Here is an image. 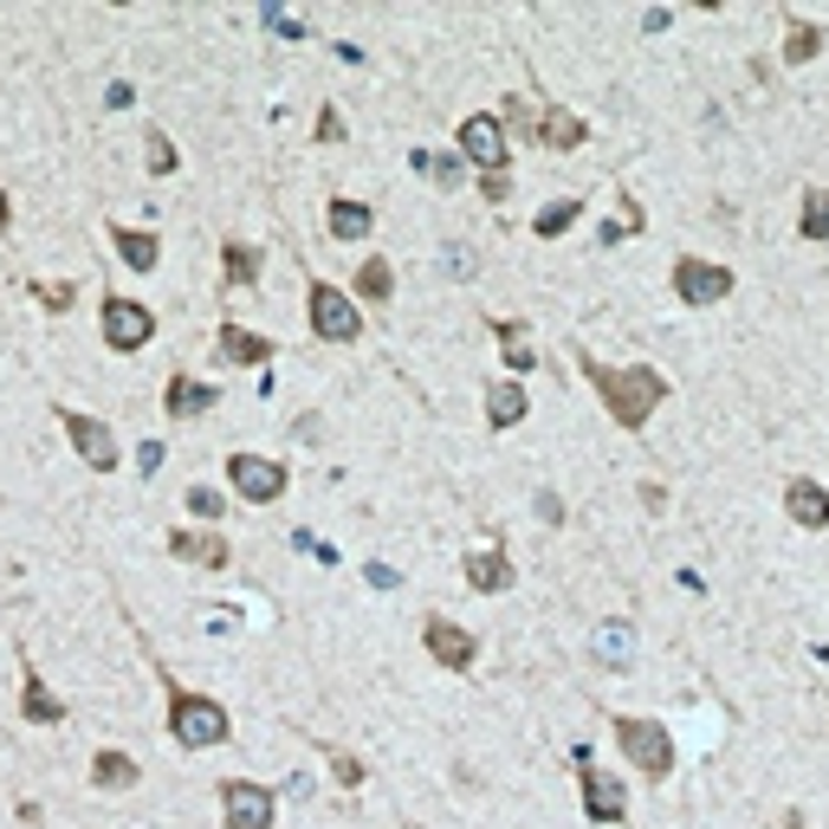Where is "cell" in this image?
Segmentation results:
<instances>
[{
    "mask_svg": "<svg viewBox=\"0 0 829 829\" xmlns=\"http://www.w3.org/2000/svg\"><path fill=\"white\" fill-rule=\"evenodd\" d=\"M156 338V311L137 298H104V344L111 350H143Z\"/></svg>",
    "mask_w": 829,
    "mask_h": 829,
    "instance_id": "cell-8",
    "label": "cell"
},
{
    "mask_svg": "<svg viewBox=\"0 0 829 829\" xmlns=\"http://www.w3.org/2000/svg\"><path fill=\"white\" fill-rule=\"evenodd\" d=\"M512 577H519V570H512V564H506V557H499V552H480V557H467V583H474V590H486V597H499V590H512Z\"/></svg>",
    "mask_w": 829,
    "mask_h": 829,
    "instance_id": "cell-18",
    "label": "cell"
},
{
    "mask_svg": "<svg viewBox=\"0 0 829 829\" xmlns=\"http://www.w3.org/2000/svg\"><path fill=\"white\" fill-rule=\"evenodd\" d=\"M628 655H635V635H628V622H597V661L603 668H628Z\"/></svg>",
    "mask_w": 829,
    "mask_h": 829,
    "instance_id": "cell-19",
    "label": "cell"
},
{
    "mask_svg": "<svg viewBox=\"0 0 829 829\" xmlns=\"http://www.w3.org/2000/svg\"><path fill=\"white\" fill-rule=\"evenodd\" d=\"M616 746L641 777H668L674 771V733L655 726V719H616Z\"/></svg>",
    "mask_w": 829,
    "mask_h": 829,
    "instance_id": "cell-3",
    "label": "cell"
},
{
    "mask_svg": "<svg viewBox=\"0 0 829 829\" xmlns=\"http://www.w3.org/2000/svg\"><path fill=\"white\" fill-rule=\"evenodd\" d=\"M338 784H363V764H356V759H338Z\"/></svg>",
    "mask_w": 829,
    "mask_h": 829,
    "instance_id": "cell-38",
    "label": "cell"
},
{
    "mask_svg": "<svg viewBox=\"0 0 829 829\" xmlns=\"http://www.w3.org/2000/svg\"><path fill=\"white\" fill-rule=\"evenodd\" d=\"M169 733H175V746H189V752L220 746V739H227V706H220V700H207V693L175 688V693H169Z\"/></svg>",
    "mask_w": 829,
    "mask_h": 829,
    "instance_id": "cell-2",
    "label": "cell"
},
{
    "mask_svg": "<svg viewBox=\"0 0 829 829\" xmlns=\"http://www.w3.org/2000/svg\"><path fill=\"white\" fill-rule=\"evenodd\" d=\"M486 414H492V428H519L525 421V389L519 383H492L486 389Z\"/></svg>",
    "mask_w": 829,
    "mask_h": 829,
    "instance_id": "cell-23",
    "label": "cell"
},
{
    "mask_svg": "<svg viewBox=\"0 0 829 829\" xmlns=\"http://www.w3.org/2000/svg\"><path fill=\"white\" fill-rule=\"evenodd\" d=\"M214 350H220V363H240V370H253V363H266V356H273V344H266V338H253V331H247V325H234V318L220 325Z\"/></svg>",
    "mask_w": 829,
    "mask_h": 829,
    "instance_id": "cell-14",
    "label": "cell"
},
{
    "mask_svg": "<svg viewBox=\"0 0 829 829\" xmlns=\"http://www.w3.org/2000/svg\"><path fill=\"white\" fill-rule=\"evenodd\" d=\"M421 641H428V655L447 668V674H467L474 668V635L461 628V622L447 616H428V628H421Z\"/></svg>",
    "mask_w": 829,
    "mask_h": 829,
    "instance_id": "cell-11",
    "label": "cell"
},
{
    "mask_svg": "<svg viewBox=\"0 0 829 829\" xmlns=\"http://www.w3.org/2000/svg\"><path fill=\"white\" fill-rule=\"evenodd\" d=\"M409 162L421 169V175H428V182H434V189H461V182H467V156H441V149H414Z\"/></svg>",
    "mask_w": 829,
    "mask_h": 829,
    "instance_id": "cell-17",
    "label": "cell"
},
{
    "mask_svg": "<svg viewBox=\"0 0 829 829\" xmlns=\"http://www.w3.org/2000/svg\"><path fill=\"white\" fill-rule=\"evenodd\" d=\"M784 512H791L804 532H824L829 525V492L817 480H791L784 486Z\"/></svg>",
    "mask_w": 829,
    "mask_h": 829,
    "instance_id": "cell-13",
    "label": "cell"
},
{
    "mask_svg": "<svg viewBox=\"0 0 829 829\" xmlns=\"http://www.w3.org/2000/svg\"><path fill=\"white\" fill-rule=\"evenodd\" d=\"M499 338H506V363H512V370H519V376H525V370H532V363H538V356H532V350H525V338H519V325H499Z\"/></svg>",
    "mask_w": 829,
    "mask_h": 829,
    "instance_id": "cell-32",
    "label": "cell"
},
{
    "mask_svg": "<svg viewBox=\"0 0 829 829\" xmlns=\"http://www.w3.org/2000/svg\"><path fill=\"white\" fill-rule=\"evenodd\" d=\"M545 143H557V149H577V143H583V124H577L570 111H552V117H545Z\"/></svg>",
    "mask_w": 829,
    "mask_h": 829,
    "instance_id": "cell-29",
    "label": "cell"
},
{
    "mask_svg": "<svg viewBox=\"0 0 829 829\" xmlns=\"http://www.w3.org/2000/svg\"><path fill=\"white\" fill-rule=\"evenodd\" d=\"M266 26H273V33H285V39H298V33H305V26H298L292 13H279V7H266Z\"/></svg>",
    "mask_w": 829,
    "mask_h": 829,
    "instance_id": "cell-34",
    "label": "cell"
},
{
    "mask_svg": "<svg viewBox=\"0 0 829 829\" xmlns=\"http://www.w3.org/2000/svg\"><path fill=\"white\" fill-rule=\"evenodd\" d=\"M0 227H7V195H0Z\"/></svg>",
    "mask_w": 829,
    "mask_h": 829,
    "instance_id": "cell-39",
    "label": "cell"
},
{
    "mask_svg": "<svg viewBox=\"0 0 829 829\" xmlns=\"http://www.w3.org/2000/svg\"><path fill=\"white\" fill-rule=\"evenodd\" d=\"M797 227H804V240H829V195L824 189L804 195V220H797Z\"/></svg>",
    "mask_w": 829,
    "mask_h": 829,
    "instance_id": "cell-27",
    "label": "cell"
},
{
    "mask_svg": "<svg viewBox=\"0 0 829 829\" xmlns=\"http://www.w3.org/2000/svg\"><path fill=\"white\" fill-rule=\"evenodd\" d=\"M91 777H98L104 791H130V784H137V759H130V752H98Z\"/></svg>",
    "mask_w": 829,
    "mask_h": 829,
    "instance_id": "cell-24",
    "label": "cell"
},
{
    "mask_svg": "<svg viewBox=\"0 0 829 829\" xmlns=\"http://www.w3.org/2000/svg\"><path fill=\"white\" fill-rule=\"evenodd\" d=\"M220 260H227V285H253V279H260V253H253L247 240H227Z\"/></svg>",
    "mask_w": 829,
    "mask_h": 829,
    "instance_id": "cell-25",
    "label": "cell"
},
{
    "mask_svg": "<svg viewBox=\"0 0 829 829\" xmlns=\"http://www.w3.org/2000/svg\"><path fill=\"white\" fill-rule=\"evenodd\" d=\"M817 46H824V33H817L810 20H797V26H791V39H784V59H791V66H804V59H817Z\"/></svg>",
    "mask_w": 829,
    "mask_h": 829,
    "instance_id": "cell-28",
    "label": "cell"
},
{
    "mask_svg": "<svg viewBox=\"0 0 829 829\" xmlns=\"http://www.w3.org/2000/svg\"><path fill=\"white\" fill-rule=\"evenodd\" d=\"M356 292L383 305V298L396 292V273H389V260H363V266H356Z\"/></svg>",
    "mask_w": 829,
    "mask_h": 829,
    "instance_id": "cell-26",
    "label": "cell"
},
{
    "mask_svg": "<svg viewBox=\"0 0 829 829\" xmlns=\"http://www.w3.org/2000/svg\"><path fill=\"white\" fill-rule=\"evenodd\" d=\"M227 480H234V492H240L247 506H273L279 492H285V467L266 461V454H234V461H227Z\"/></svg>",
    "mask_w": 829,
    "mask_h": 829,
    "instance_id": "cell-6",
    "label": "cell"
},
{
    "mask_svg": "<svg viewBox=\"0 0 829 829\" xmlns=\"http://www.w3.org/2000/svg\"><path fill=\"white\" fill-rule=\"evenodd\" d=\"M189 512H195V519H220V512H227V499H220L214 486H189Z\"/></svg>",
    "mask_w": 829,
    "mask_h": 829,
    "instance_id": "cell-33",
    "label": "cell"
},
{
    "mask_svg": "<svg viewBox=\"0 0 829 829\" xmlns=\"http://www.w3.org/2000/svg\"><path fill=\"white\" fill-rule=\"evenodd\" d=\"M162 409H169V414H207V409H214V389L195 383V376H175V383H169V396H162Z\"/></svg>",
    "mask_w": 829,
    "mask_h": 829,
    "instance_id": "cell-21",
    "label": "cell"
},
{
    "mask_svg": "<svg viewBox=\"0 0 829 829\" xmlns=\"http://www.w3.org/2000/svg\"><path fill=\"white\" fill-rule=\"evenodd\" d=\"M20 706H26V719H33V726H59V719H66V706H59V693L46 688L39 674H26V693H20Z\"/></svg>",
    "mask_w": 829,
    "mask_h": 829,
    "instance_id": "cell-20",
    "label": "cell"
},
{
    "mask_svg": "<svg viewBox=\"0 0 829 829\" xmlns=\"http://www.w3.org/2000/svg\"><path fill=\"white\" fill-rule=\"evenodd\" d=\"M305 311H311V331L331 338V344H350V338L363 331V311L350 305L338 285H311V292H305Z\"/></svg>",
    "mask_w": 829,
    "mask_h": 829,
    "instance_id": "cell-4",
    "label": "cell"
},
{
    "mask_svg": "<svg viewBox=\"0 0 829 829\" xmlns=\"http://www.w3.org/2000/svg\"><path fill=\"white\" fill-rule=\"evenodd\" d=\"M325 220H331V240H363L376 214H370V207H363V202H350V195H338V202H331V214H325Z\"/></svg>",
    "mask_w": 829,
    "mask_h": 829,
    "instance_id": "cell-22",
    "label": "cell"
},
{
    "mask_svg": "<svg viewBox=\"0 0 829 829\" xmlns=\"http://www.w3.org/2000/svg\"><path fill=\"white\" fill-rule=\"evenodd\" d=\"M169 552L189 557V564H202V570H220V564H227V538H220V532H175Z\"/></svg>",
    "mask_w": 829,
    "mask_h": 829,
    "instance_id": "cell-16",
    "label": "cell"
},
{
    "mask_svg": "<svg viewBox=\"0 0 829 829\" xmlns=\"http://www.w3.org/2000/svg\"><path fill=\"white\" fill-rule=\"evenodd\" d=\"M590 383L603 389V402H610V414H616L622 428H641L648 414L668 402V376H661V370H648V363H622V370L590 363Z\"/></svg>",
    "mask_w": 829,
    "mask_h": 829,
    "instance_id": "cell-1",
    "label": "cell"
},
{
    "mask_svg": "<svg viewBox=\"0 0 829 829\" xmlns=\"http://www.w3.org/2000/svg\"><path fill=\"white\" fill-rule=\"evenodd\" d=\"M733 292V273L726 266H713V260H674V298L693 305V311H706V305H719Z\"/></svg>",
    "mask_w": 829,
    "mask_h": 829,
    "instance_id": "cell-7",
    "label": "cell"
},
{
    "mask_svg": "<svg viewBox=\"0 0 829 829\" xmlns=\"http://www.w3.org/2000/svg\"><path fill=\"white\" fill-rule=\"evenodd\" d=\"M461 149H467V162H474V169H486V175H506V156H512V149H506V124H499V117H461Z\"/></svg>",
    "mask_w": 829,
    "mask_h": 829,
    "instance_id": "cell-10",
    "label": "cell"
},
{
    "mask_svg": "<svg viewBox=\"0 0 829 829\" xmlns=\"http://www.w3.org/2000/svg\"><path fill=\"white\" fill-rule=\"evenodd\" d=\"M577 207H583V202H552V207H545V214H538V220H532V227H538L545 240H557V234H564V227L577 220Z\"/></svg>",
    "mask_w": 829,
    "mask_h": 829,
    "instance_id": "cell-30",
    "label": "cell"
},
{
    "mask_svg": "<svg viewBox=\"0 0 829 829\" xmlns=\"http://www.w3.org/2000/svg\"><path fill=\"white\" fill-rule=\"evenodd\" d=\"M363 577H370V583H376V590H396V583H402V577H396V570H389V564H370V570H363Z\"/></svg>",
    "mask_w": 829,
    "mask_h": 829,
    "instance_id": "cell-36",
    "label": "cell"
},
{
    "mask_svg": "<svg viewBox=\"0 0 829 829\" xmlns=\"http://www.w3.org/2000/svg\"><path fill=\"white\" fill-rule=\"evenodd\" d=\"M538 519H545V525L564 519V499H557V492H538Z\"/></svg>",
    "mask_w": 829,
    "mask_h": 829,
    "instance_id": "cell-35",
    "label": "cell"
},
{
    "mask_svg": "<svg viewBox=\"0 0 829 829\" xmlns=\"http://www.w3.org/2000/svg\"><path fill=\"white\" fill-rule=\"evenodd\" d=\"M220 817H227V829H273V791L247 784V777H227L220 784Z\"/></svg>",
    "mask_w": 829,
    "mask_h": 829,
    "instance_id": "cell-5",
    "label": "cell"
},
{
    "mask_svg": "<svg viewBox=\"0 0 829 829\" xmlns=\"http://www.w3.org/2000/svg\"><path fill=\"white\" fill-rule=\"evenodd\" d=\"M137 461H143V474H156V467H162V441H143Z\"/></svg>",
    "mask_w": 829,
    "mask_h": 829,
    "instance_id": "cell-37",
    "label": "cell"
},
{
    "mask_svg": "<svg viewBox=\"0 0 829 829\" xmlns=\"http://www.w3.org/2000/svg\"><path fill=\"white\" fill-rule=\"evenodd\" d=\"M59 421H66V434H71V447H78V461H84V467H98V474H111V467H117V441H111V428H104L98 414L59 409Z\"/></svg>",
    "mask_w": 829,
    "mask_h": 829,
    "instance_id": "cell-9",
    "label": "cell"
},
{
    "mask_svg": "<svg viewBox=\"0 0 829 829\" xmlns=\"http://www.w3.org/2000/svg\"><path fill=\"white\" fill-rule=\"evenodd\" d=\"M111 247H117V260H124L130 273H149V266L162 260L156 234H143V227H111Z\"/></svg>",
    "mask_w": 829,
    "mask_h": 829,
    "instance_id": "cell-15",
    "label": "cell"
},
{
    "mask_svg": "<svg viewBox=\"0 0 829 829\" xmlns=\"http://www.w3.org/2000/svg\"><path fill=\"white\" fill-rule=\"evenodd\" d=\"M143 149H149V169H156V175H169V169L182 162V156H175V143L162 137V130H149V143H143Z\"/></svg>",
    "mask_w": 829,
    "mask_h": 829,
    "instance_id": "cell-31",
    "label": "cell"
},
{
    "mask_svg": "<svg viewBox=\"0 0 829 829\" xmlns=\"http://www.w3.org/2000/svg\"><path fill=\"white\" fill-rule=\"evenodd\" d=\"M583 810H590V824H622V810H628L622 777H610V771H583Z\"/></svg>",
    "mask_w": 829,
    "mask_h": 829,
    "instance_id": "cell-12",
    "label": "cell"
}]
</instances>
